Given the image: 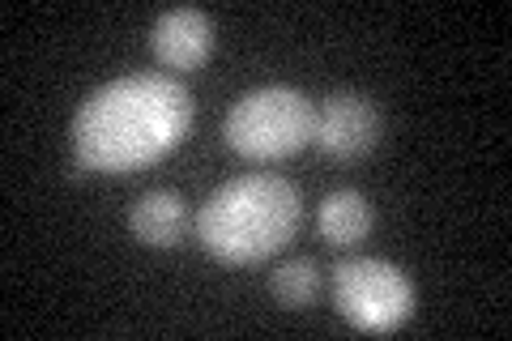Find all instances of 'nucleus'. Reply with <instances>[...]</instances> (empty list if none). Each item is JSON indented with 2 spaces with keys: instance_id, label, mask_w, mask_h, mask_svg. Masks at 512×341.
I'll return each mask as SVG.
<instances>
[{
  "instance_id": "f257e3e1",
  "label": "nucleus",
  "mask_w": 512,
  "mask_h": 341,
  "mask_svg": "<svg viewBox=\"0 0 512 341\" xmlns=\"http://www.w3.org/2000/svg\"><path fill=\"white\" fill-rule=\"evenodd\" d=\"M192 128V94L175 77L133 73L99 86L73 116L77 171L128 175L175 150Z\"/></svg>"
},
{
  "instance_id": "f03ea898",
  "label": "nucleus",
  "mask_w": 512,
  "mask_h": 341,
  "mask_svg": "<svg viewBox=\"0 0 512 341\" xmlns=\"http://www.w3.org/2000/svg\"><path fill=\"white\" fill-rule=\"evenodd\" d=\"M299 188L282 175H239L210 192L197 214V239L222 265H256L282 252L299 231Z\"/></svg>"
},
{
  "instance_id": "7ed1b4c3",
  "label": "nucleus",
  "mask_w": 512,
  "mask_h": 341,
  "mask_svg": "<svg viewBox=\"0 0 512 341\" xmlns=\"http://www.w3.org/2000/svg\"><path fill=\"white\" fill-rule=\"evenodd\" d=\"M222 133H227V145L239 158L252 162L291 158L316 133V103L291 86L252 90L227 111Z\"/></svg>"
},
{
  "instance_id": "20e7f679",
  "label": "nucleus",
  "mask_w": 512,
  "mask_h": 341,
  "mask_svg": "<svg viewBox=\"0 0 512 341\" xmlns=\"http://www.w3.org/2000/svg\"><path fill=\"white\" fill-rule=\"evenodd\" d=\"M333 303L363 333H393L414 312V286L397 265L355 256L333 269Z\"/></svg>"
},
{
  "instance_id": "39448f33",
  "label": "nucleus",
  "mask_w": 512,
  "mask_h": 341,
  "mask_svg": "<svg viewBox=\"0 0 512 341\" xmlns=\"http://www.w3.org/2000/svg\"><path fill=\"white\" fill-rule=\"evenodd\" d=\"M380 107L367 94H333L325 107H316V133L312 141L329 158H363L380 141Z\"/></svg>"
},
{
  "instance_id": "423d86ee",
  "label": "nucleus",
  "mask_w": 512,
  "mask_h": 341,
  "mask_svg": "<svg viewBox=\"0 0 512 341\" xmlns=\"http://www.w3.org/2000/svg\"><path fill=\"white\" fill-rule=\"evenodd\" d=\"M150 47L167 69L192 73L214 52V22L201 9H167L150 26Z\"/></svg>"
},
{
  "instance_id": "0eeeda50",
  "label": "nucleus",
  "mask_w": 512,
  "mask_h": 341,
  "mask_svg": "<svg viewBox=\"0 0 512 341\" xmlns=\"http://www.w3.org/2000/svg\"><path fill=\"white\" fill-rule=\"evenodd\" d=\"M128 226L146 248H175L188 235V205L175 192H146L128 214Z\"/></svg>"
},
{
  "instance_id": "6e6552de",
  "label": "nucleus",
  "mask_w": 512,
  "mask_h": 341,
  "mask_svg": "<svg viewBox=\"0 0 512 341\" xmlns=\"http://www.w3.org/2000/svg\"><path fill=\"white\" fill-rule=\"evenodd\" d=\"M320 235L338 248H355L372 235V205L355 188H338L320 201Z\"/></svg>"
},
{
  "instance_id": "1a4fd4ad",
  "label": "nucleus",
  "mask_w": 512,
  "mask_h": 341,
  "mask_svg": "<svg viewBox=\"0 0 512 341\" xmlns=\"http://www.w3.org/2000/svg\"><path fill=\"white\" fill-rule=\"evenodd\" d=\"M269 290H274V299L282 307H308V303H316V295H320V269H316V261H291V265L274 269Z\"/></svg>"
}]
</instances>
